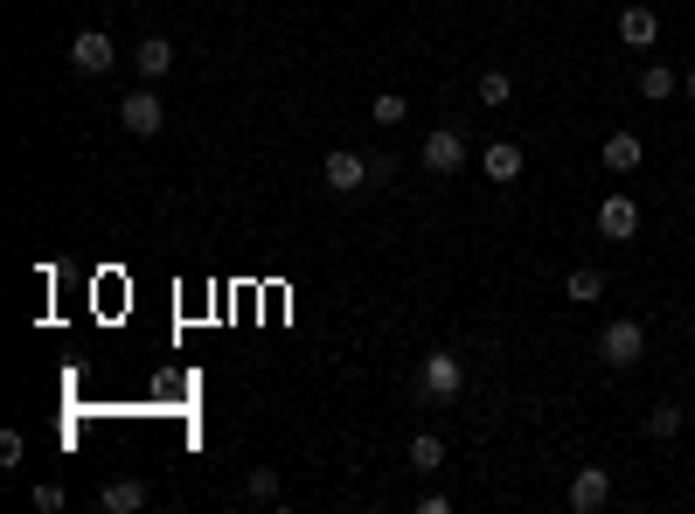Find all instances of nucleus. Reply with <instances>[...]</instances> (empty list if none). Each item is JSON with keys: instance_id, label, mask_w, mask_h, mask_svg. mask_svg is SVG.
<instances>
[{"instance_id": "1", "label": "nucleus", "mask_w": 695, "mask_h": 514, "mask_svg": "<svg viewBox=\"0 0 695 514\" xmlns=\"http://www.w3.org/2000/svg\"><path fill=\"white\" fill-rule=\"evenodd\" d=\"M459 390H467V362H459V354H425L418 397H425V403H452Z\"/></svg>"}, {"instance_id": "2", "label": "nucleus", "mask_w": 695, "mask_h": 514, "mask_svg": "<svg viewBox=\"0 0 695 514\" xmlns=\"http://www.w3.org/2000/svg\"><path fill=\"white\" fill-rule=\"evenodd\" d=\"M640 354H647V327H640V320H612L599 333V362L605 369H633Z\"/></svg>"}, {"instance_id": "3", "label": "nucleus", "mask_w": 695, "mask_h": 514, "mask_svg": "<svg viewBox=\"0 0 695 514\" xmlns=\"http://www.w3.org/2000/svg\"><path fill=\"white\" fill-rule=\"evenodd\" d=\"M467 167V133L459 125H439V133L425 140V174H459Z\"/></svg>"}, {"instance_id": "4", "label": "nucleus", "mask_w": 695, "mask_h": 514, "mask_svg": "<svg viewBox=\"0 0 695 514\" xmlns=\"http://www.w3.org/2000/svg\"><path fill=\"white\" fill-rule=\"evenodd\" d=\"M119 119H125V133H133V140H153L167 125V112H161V97H153V91H125Z\"/></svg>"}, {"instance_id": "5", "label": "nucleus", "mask_w": 695, "mask_h": 514, "mask_svg": "<svg viewBox=\"0 0 695 514\" xmlns=\"http://www.w3.org/2000/svg\"><path fill=\"white\" fill-rule=\"evenodd\" d=\"M320 182H327L334 195H355V188H369V161H362V153H327V161H320Z\"/></svg>"}, {"instance_id": "6", "label": "nucleus", "mask_w": 695, "mask_h": 514, "mask_svg": "<svg viewBox=\"0 0 695 514\" xmlns=\"http://www.w3.org/2000/svg\"><path fill=\"white\" fill-rule=\"evenodd\" d=\"M112 56H119V49H112V35H105V29H84V35L70 42V63L84 70V76H105V70H112Z\"/></svg>"}, {"instance_id": "7", "label": "nucleus", "mask_w": 695, "mask_h": 514, "mask_svg": "<svg viewBox=\"0 0 695 514\" xmlns=\"http://www.w3.org/2000/svg\"><path fill=\"white\" fill-rule=\"evenodd\" d=\"M599 229H605L612 244H626L633 229H640V202H633V195H605V202H599Z\"/></svg>"}, {"instance_id": "8", "label": "nucleus", "mask_w": 695, "mask_h": 514, "mask_svg": "<svg viewBox=\"0 0 695 514\" xmlns=\"http://www.w3.org/2000/svg\"><path fill=\"white\" fill-rule=\"evenodd\" d=\"M605 501H612L605 466H578V480H571V507H578V514H599Z\"/></svg>"}, {"instance_id": "9", "label": "nucleus", "mask_w": 695, "mask_h": 514, "mask_svg": "<svg viewBox=\"0 0 695 514\" xmlns=\"http://www.w3.org/2000/svg\"><path fill=\"white\" fill-rule=\"evenodd\" d=\"M654 35H661L654 8H626V14H620V42H626V49H654Z\"/></svg>"}, {"instance_id": "10", "label": "nucleus", "mask_w": 695, "mask_h": 514, "mask_svg": "<svg viewBox=\"0 0 695 514\" xmlns=\"http://www.w3.org/2000/svg\"><path fill=\"white\" fill-rule=\"evenodd\" d=\"M640 153H647V146H640L633 133H612V140L599 146V161H605L612 174H633V167H640Z\"/></svg>"}, {"instance_id": "11", "label": "nucleus", "mask_w": 695, "mask_h": 514, "mask_svg": "<svg viewBox=\"0 0 695 514\" xmlns=\"http://www.w3.org/2000/svg\"><path fill=\"white\" fill-rule=\"evenodd\" d=\"M98 507H105V514H140L146 507V486L140 480H112L105 494H98Z\"/></svg>"}, {"instance_id": "12", "label": "nucleus", "mask_w": 695, "mask_h": 514, "mask_svg": "<svg viewBox=\"0 0 695 514\" xmlns=\"http://www.w3.org/2000/svg\"><path fill=\"white\" fill-rule=\"evenodd\" d=\"M633 84H640V97H647V105H661V97H675V91H682V76L667 70V63H647V70L633 76Z\"/></svg>"}, {"instance_id": "13", "label": "nucleus", "mask_w": 695, "mask_h": 514, "mask_svg": "<svg viewBox=\"0 0 695 514\" xmlns=\"http://www.w3.org/2000/svg\"><path fill=\"white\" fill-rule=\"evenodd\" d=\"M514 174H522V146L494 140V146H487V182H514Z\"/></svg>"}, {"instance_id": "14", "label": "nucleus", "mask_w": 695, "mask_h": 514, "mask_svg": "<svg viewBox=\"0 0 695 514\" xmlns=\"http://www.w3.org/2000/svg\"><path fill=\"white\" fill-rule=\"evenodd\" d=\"M167 70H174V42L146 35V42H140V76H167Z\"/></svg>"}, {"instance_id": "15", "label": "nucleus", "mask_w": 695, "mask_h": 514, "mask_svg": "<svg viewBox=\"0 0 695 514\" xmlns=\"http://www.w3.org/2000/svg\"><path fill=\"white\" fill-rule=\"evenodd\" d=\"M563 292H571V299H584V306H591V299H605V271H591V265H578L571 278H563Z\"/></svg>"}, {"instance_id": "16", "label": "nucleus", "mask_w": 695, "mask_h": 514, "mask_svg": "<svg viewBox=\"0 0 695 514\" xmlns=\"http://www.w3.org/2000/svg\"><path fill=\"white\" fill-rule=\"evenodd\" d=\"M410 466H418V473H439V466H446V445L431 439V431H418V439H410Z\"/></svg>"}, {"instance_id": "17", "label": "nucleus", "mask_w": 695, "mask_h": 514, "mask_svg": "<svg viewBox=\"0 0 695 514\" xmlns=\"http://www.w3.org/2000/svg\"><path fill=\"white\" fill-rule=\"evenodd\" d=\"M508 97H514V76L487 70V76H480V105H508Z\"/></svg>"}, {"instance_id": "18", "label": "nucleus", "mask_w": 695, "mask_h": 514, "mask_svg": "<svg viewBox=\"0 0 695 514\" xmlns=\"http://www.w3.org/2000/svg\"><path fill=\"white\" fill-rule=\"evenodd\" d=\"M647 431H654V439H675V431H682V410H675V403H654V410H647Z\"/></svg>"}, {"instance_id": "19", "label": "nucleus", "mask_w": 695, "mask_h": 514, "mask_svg": "<svg viewBox=\"0 0 695 514\" xmlns=\"http://www.w3.org/2000/svg\"><path fill=\"white\" fill-rule=\"evenodd\" d=\"M244 494H251V501H272V494H278V473H272V466H257V473L244 480Z\"/></svg>"}, {"instance_id": "20", "label": "nucleus", "mask_w": 695, "mask_h": 514, "mask_svg": "<svg viewBox=\"0 0 695 514\" xmlns=\"http://www.w3.org/2000/svg\"><path fill=\"white\" fill-rule=\"evenodd\" d=\"M403 112H410V105H403L397 91H382V97H376V125H403Z\"/></svg>"}, {"instance_id": "21", "label": "nucleus", "mask_w": 695, "mask_h": 514, "mask_svg": "<svg viewBox=\"0 0 695 514\" xmlns=\"http://www.w3.org/2000/svg\"><path fill=\"white\" fill-rule=\"evenodd\" d=\"M0 466H21V431H0Z\"/></svg>"}, {"instance_id": "22", "label": "nucleus", "mask_w": 695, "mask_h": 514, "mask_svg": "<svg viewBox=\"0 0 695 514\" xmlns=\"http://www.w3.org/2000/svg\"><path fill=\"white\" fill-rule=\"evenodd\" d=\"M682 91H688V97H695V70H682Z\"/></svg>"}]
</instances>
